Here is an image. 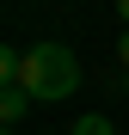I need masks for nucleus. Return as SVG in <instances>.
Masks as SVG:
<instances>
[{"label": "nucleus", "mask_w": 129, "mask_h": 135, "mask_svg": "<svg viewBox=\"0 0 129 135\" xmlns=\"http://www.w3.org/2000/svg\"><path fill=\"white\" fill-rule=\"evenodd\" d=\"M6 135H12V129H6Z\"/></svg>", "instance_id": "obj_6"}, {"label": "nucleus", "mask_w": 129, "mask_h": 135, "mask_svg": "<svg viewBox=\"0 0 129 135\" xmlns=\"http://www.w3.org/2000/svg\"><path fill=\"white\" fill-rule=\"evenodd\" d=\"M117 12H123V25H129V0H117Z\"/></svg>", "instance_id": "obj_5"}, {"label": "nucleus", "mask_w": 129, "mask_h": 135, "mask_svg": "<svg viewBox=\"0 0 129 135\" xmlns=\"http://www.w3.org/2000/svg\"><path fill=\"white\" fill-rule=\"evenodd\" d=\"M74 135H117V129H111V117H98V110H86V117L74 123Z\"/></svg>", "instance_id": "obj_3"}, {"label": "nucleus", "mask_w": 129, "mask_h": 135, "mask_svg": "<svg viewBox=\"0 0 129 135\" xmlns=\"http://www.w3.org/2000/svg\"><path fill=\"white\" fill-rule=\"evenodd\" d=\"M18 86L37 98V104H61L80 92V61L68 43H37V49H25V74H18Z\"/></svg>", "instance_id": "obj_1"}, {"label": "nucleus", "mask_w": 129, "mask_h": 135, "mask_svg": "<svg viewBox=\"0 0 129 135\" xmlns=\"http://www.w3.org/2000/svg\"><path fill=\"white\" fill-rule=\"evenodd\" d=\"M117 61L129 68V25H123V43H117Z\"/></svg>", "instance_id": "obj_4"}, {"label": "nucleus", "mask_w": 129, "mask_h": 135, "mask_svg": "<svg viewBox=\"0 0 129 135\" xmlns=\"http://www.w3.org/2000/svg\"><path fill=\"white\" fill-rule=\"evenodd\" d=\"M25 110H31V92H25V86H18V80H12V86H0V117H6V129H12V123H25Z\"/></svg>", "instance_id": "obj_2"}]
</instances>
